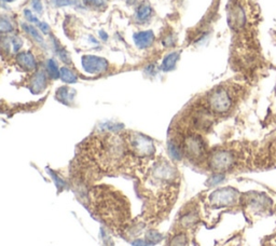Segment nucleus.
I'll use <instances>...</instances> for the list:
<instances>
[{"mask_svg": "<svg viewBox=\"0 0 276 246\" xmlns=\"http://www.w3.org/2000/svg\"><path fill=\"white\" fill-rule=\"evenodd\" d=\"M84 2L89 6H93V7H101L104 6L105 0H84Z\"/></svg>", "mask_w": 276, "mask_h": 246, "instance_id": "obj_21", "label": "nucleus"}, {"mask_svg": "<svg viewBox=\"0 0 276 246\" xmlns=\"http://www.w3.org/2000/svg\"><path fill=\"white\" fill-rule=\"evenodd\" d=\"M38 26H39V28H40V29H41V32H42L43 34H47V33H49L50 27H49V25H48L47 23H39V24H38Z\"/></svg>", "mask_w": 276, "mask_h": 246, "instance_id": "obj_25", "label": "nucleus"}, {"mask_svg": "<svg viewBox=\"0 0 276 246\" xmlns=\"http://www.w3.org/2000/svg\"><path fill=\"white\" fill-rule=\"evenodd\" d=\"M17 61L22 68L33 70L36 68V60L30 52H21L17 55Z\"/></svg>", "mask_w": 276, "mask_h": 246, "instance_id": "obj_8", "label": "nucleus"}, {"mask_svg": "<svg viewBox=\"0 0 276 246\" xmlns=\"http://www.w3.org/2000/svg\"><path fill=\"white\" fill-rule=\"evenodd\" d=\"M151 13H152V9L150 8L149 4L142 3L136 10V19L139 20V22H145V20L150 18Z\"/></svg>", "mask_w": 276, "mask_h": 246, "instance_id": "obj_11", "label": "nucleus"}, {"mask_svg": "<svg viewBox=\"0 0 276 246\" xmlns=\"http://www.w3.org/2000/svg\"><path fill=\"white\" fill-rule=\"evenodd\" d=\"M60 79H62L66 83H75L78 80L77 76L67 67H62L60 68Z\"/></svg>", "mask_w": 276, "mask_h": 246, "instance_id": "obj_12", "label": "nucleus"}, {"mask_svg": "<svg viewBox=\"0 0 276 246\" xmlns=\"http://www.w3.org/2000/svg\"><path fill=\"white\" fill-rule=\"evenodd\" d=\"M22 26H23V28H24L25 32H26L28 35L32 36V37H33L36 41H37L38 43H40V44H44V43H43L44 41H43L42 36L38 33V30L36 29L34 26H30V25H26V24H23Z\"/></svg>", "mask_w": 276, "mask_h": 246, "instance_id": "obj_13", "label": "nucleus"}, {"mask_svg": "<svg viewBox=\"0 0 276 246\" xmlns=\"http://www.w3.org/2000/svg\"><path fill=\"white\" fill-rule=\"evenodd\" d=\"M183 150L188 157L200 158L205 151V145L198 136H188L183 141Z\"/></svg>", "mask_w": 276, "mask_h": 246, "instance_id": "obj_5", "label": "nucleus"}, {"mask_svg": "<svg viewBox=\"0 0 276 246\" xmlns=\"http://www.w3.org/2000/svg\"><path fill=\"white\" fill-rule=\"evenodd\" d=\"M33 8L36 12H41L42 11V4L40 0H33Z\"/></svg>", "mask_w": 276, "mask_h": 246, "instance_id": "obj_24", "label": "nucleus"}, {"mask_svg": "<svg viewBox=\"0 0 276 246\" xmlns=\"http://www.w3.org/2000/svg\"><path fill=\"white\" fill-rule=\"evenodd\" d=\"M45 82H47V78H45L43 71H38L32 80V91L34 93H38V92L42 91L45 86Z\"/></svg>", "mask_w": 276, "mask_h": 246, "instance_id": "obj_9", "label": "nucleus"}, {"mask_svg": "<svg viewBox=\"0 0 276 246\" xmlns=\"http://www.w3.org/2000/svg\"><path fill=\"white\" fill-rule=\"evenodd\" d=\"M82 66L90 74H100L108 69V62L95 55H85L82 58Z\"/></svg>", "mask_w": 276, "mask_h": 246, "instance_id": "obj_4", "label": "nucleus"}, {"mask_svg": "<svg viewBox=\"0 0 276 246\" xmlns=\"http://www.w3.org/2000/svg\"><path fill=\"white\" fill-rule=\"evenodd\" d=\"M211 166L215 171L223 172L231 168L234 164V156L231 151L218 150L211 157Z\"/></svg>", "mask_w": 276, "mask_h": 246, "instance_id": "obj_3", "label": "nucleus"}, {"mask_svg": "<svg viewBox=\"0 0 276 246\" xmlns=\"http://www.w3.org/2000/svg\"><path fill=\"white\" fill-rule=\"evenodd\" d=\"M3 1H6V2H11V1H14V0H3Z\"/></svg>", "mask_w": 276, "mask_h": 246, "instance_id": "obj_26", "label": "nucleus"}, {"mask_svg": "<svg viewBox=\"0 0 276 246\" xmlns=\"http://www.w3.org/2000/svg\"><path fill=\"white\" fill-rule=\"evenodd\" d=\"M129 145L138 156H151L155 152L152 142L140 134H134L129 138Z\"/></svg>", "mask_w": 276, "mask_h": 246, "instance_id": "obj_2", "label": "nucleus"}, {"mask_svg": "<svg viewBox=\"0 0 276 246\" xmlns=\"http://www.w3.org/2000/svg\"><path fill=\"white\" fill-rule=\"evenodd\" d=\"M55 45H56V47H58V52H59V55L60 60H62L64 63H66V64L70 63V56L67 53V51L64 50L63 48H60V45H59L56 42H55Z\"/></svg>", "mask_w": 276, "mask_h": 246, "instance_id": "obj_17", "label": "nucleus"}, {"mask_svg": "<svg viewBox=\"0 0 276 246\" xmlns=\"http://www.w3.org/2000/svg\"><path fill=\"white\" fill-rule=\"evenodd\" d=\"M168 150H170V153L173 158L177 159V160L181 159V147L178 146L177 144H175L174 142L168 144Z\"/></svg>", "mask_w": 276, "mask_h": 246, "instance_id": "obj_15", "label": "nucleus"}, {"mask_svg": "<svg viewBox=\"0 0 276 246\" xmlns=\"http://www.w3.org/2000/svg\"><path fill=\"white\" fill-rule=\"evenodd\" d=\"M12 25L11 23L9 22V20H6L4 18L1 19V22H0V30H1V33H9V32H12Z\"/></svg>", "mask_w": 276, "mask_h": 246, "instance_id": "obj_18", "label": "nucleus"}, {"mask_svg": "<svg viewBox=\"0 0 276 246\" xmlns=\"http://www.w3.org/2000/svg\"><path fill=\"white\" fill-rule=\"evenodd\" d=\"M134 41L138 48L140 49L149 48L153 43V41H155V34H153L151 30L137 33L134 35Z\"/></svg>", "mask_w": 276, "mask_h": 246, "instance_id": "obj_6", "label": "nucleus"}, {"mask_svg": "<svg viewBox=\"0 0 276 246\" xmlns=\"http://www.w3.org/2000/svg\"><path fill=\"white\" fill-rule=\"evenodd\" d=\"M178 59H179V53H178V52H173V53H170L168 55H166L164 60H163L162 69L164 71H170V70L174 69V68H175Z\"/></svg>", "mask_w": 276, "mask_h": 246, "instance_id": "obj_10", "label": "nucleus"}, {"mask_svg": "<svg viewBox=\"0 0 276 246\" xmlns=\"http://www.w3.org/2000/svg\"><path fill=\"white\" fill-rule=\"evenodd\" d=\"M24 14H25V18H26V20H29V22H32V23H35V24H39L40 22H39V20L36 18V17H34V14L29 11V10H25L24 11Z\"/></svg>", "mask_w": 276, "mask_h": 246, "instance_id": "obj_19", "label": "nucleus"}, {"mask_svg": "<svg viewBox=\"0 0 276 246\" xmlns=\"http://www.w3.org/2000/svg\"><path fill=\"white\" fill-rule=\"evenodd\" d=\"M12 43H13V50L15 51V52H18V51L21 49V47L23 45L22 40L20 39L19 37H14L12 39Z\"/></svg>", "mask_w": 276, "mask_h": 246, "instance_id": "obj_22", "label": "nucleus"}, {"mask_svg": "<svg viewBox=\"0 0 276 246\" xmlns=\"http://www.w3.org/2000/svg\"><path fill=\"white\" fill-rule=\"evenodd\" d=\"M171 246H186V239L183 237H176L172 241Z\"/></svg>", "mask_w": 276, "mask_h": 246, "instance_id": "obj_20", "label": "nucleus"}, {"mask_svg": "<svg viewBox=\"0 0 276 246\" xmlns=\"http://www.w3.org/2000/svg\"><path fill=\"white\" fill-rule=\"evenodd\" d=\"M48 71H49L50 76L52 77L53 79L59 78V75H60V69L59 68V66H58V64H56V62L52 59L48 61Z\"/></svg>", "mask_w": 276, "mask_h": 246, "instance_id": "obj_14", "label": "nucleus"}, {"mask_svg": "<svg viewBox=\"0 0 276 246\" xmlns=\"http://www.w3.org/2000/svg\"><path fill=\"white\" fill-rule=\"evenodd\" d=\"M70 91L68 88H62L59 89L58 92V97L59 101H62L66 104H68V102L71 100V96H70Z\"/></svg>", "mask_w": 276, "mask_h": 246, "instance_id": "obj_16", "label": "nucleus"}, {"mask_svg": "<svg viewBox=\"0 0 276 246\" xmlns=\"http://www.w3.org/2000/svg\"><path fill=\"white\" fill-rule=\"evenodd\" d=\"M207 104L209 108L216 114H226L232 108L233 100L227 89L218 88L208 95Z\"/></svg>", "mask_w": 276, "mask_h": 246, "instance_id": "obj_1", "label": "nucleus"}, {"mask_svg": "<svg viewBox=\"0 0 276 246\" xmlns=\"http://www.w3.org/2000/svg\"><path fill=\"white\" fill-rule=\"evenodd\" d=\"M52 2L55 7H65V6H69L71 3L70 0H52Z\"/></svg>", "mask_w": 276, "mask_h": 246, "instance_id": "obj_23", "label": "nucleus"}, {"mask_svg": "<svg viewBox=\"0 0 276 246\" xmlns=\"http://www.w3.org/2000/svg\"><path fill=\"white\" fill-rule=\"evenodd\" d=\"M229 22L234 28H241L245 23V14L239 7H233L229 14Z\"/></svg>", "mask_w": 276, "mask_h": 246, "instance_id": "obj_7", "label": "nucleus"}]
</instances>
